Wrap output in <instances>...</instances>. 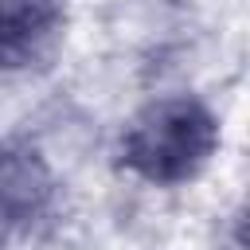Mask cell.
Listing matches in <instances>:
<instances>
[{
	"instance_id": "277c9868",
	"label": "cell",
	"mask_w": 250,
	"mask_h": 250,
	"mask_svg": "<svg viewBox=\"0 0 250 250\" xmlns=\"http://www.w3.org/2000/svg\"><path fill=\"white\" fill-rule=\"evenodd\" d=\"M4 230H8V227H4V223H0V234H4Z\"/></svg>"
},
{
	"instance_id": "3957f363",
	"label": "cell",
	"mask_w": 250,
	"mask_h": 250,
	"mask_svg": "<svg viewBox=\"0 0 250 250\" xmlns=\"http://www.w3.org/2000/svg\"><path fill=\"white\" fill-rule=\"evenodd\" d=\"M51 195V176L31 152H4L0 156V223H27L43 211Z\"/></svg>"
},
{
	"instance_id": "6da1fadb",
	"label": "cell",
	"mask_w": 250,
	"mask_h": 250,
	"mask_svg": "<svg viewBox=\"0 0 250 250\" xmlns=\"http://www.w3.org/2000/svg\"><path fill=\"white\" fill-rule=\"evenodd\" d=\"M215 145L219 125L203 102L160 98L129 121L121 137V160L148 184H184L207 168Z\"/></svg>"
},
{
	"instance_id": "7a4b0ae2",
	"label": "cell",
	"mask_w": 250,
	"mask_h": 250,
	"mask_svg": "<svg viewBox=\"0 0 250 250\" xmlns=\"http://www.w3.org/2000/svg\"><path fill=\"white\" fill-rule=\"evenodd\" d=\"M62 35L59 0H0V66L23 70L43 62Z\"/></svg>"
}]
</instances>
